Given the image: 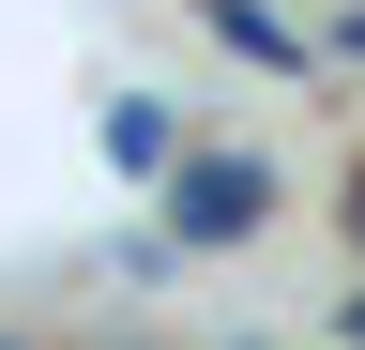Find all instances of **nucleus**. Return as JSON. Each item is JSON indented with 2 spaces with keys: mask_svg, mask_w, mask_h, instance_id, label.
Instances as JSON below:
<instances>
[{
  "mask_svg": "<svg viewBox=\"0 0 365 350\" xmlns=\"http://www.w3.org/2000/svg\"><path fill=\"white\" fill-rule=\"evenodd\" d=\"M259 198H274L259 168H244V153H213V168H198V198H182V213H198V229H259Z\"/></svg>",
  "mask_w": 365,
  "mask_h": 350,
  "instance_id": "f257e3e1",
  "label": "nucleus"
}]
</instances>
